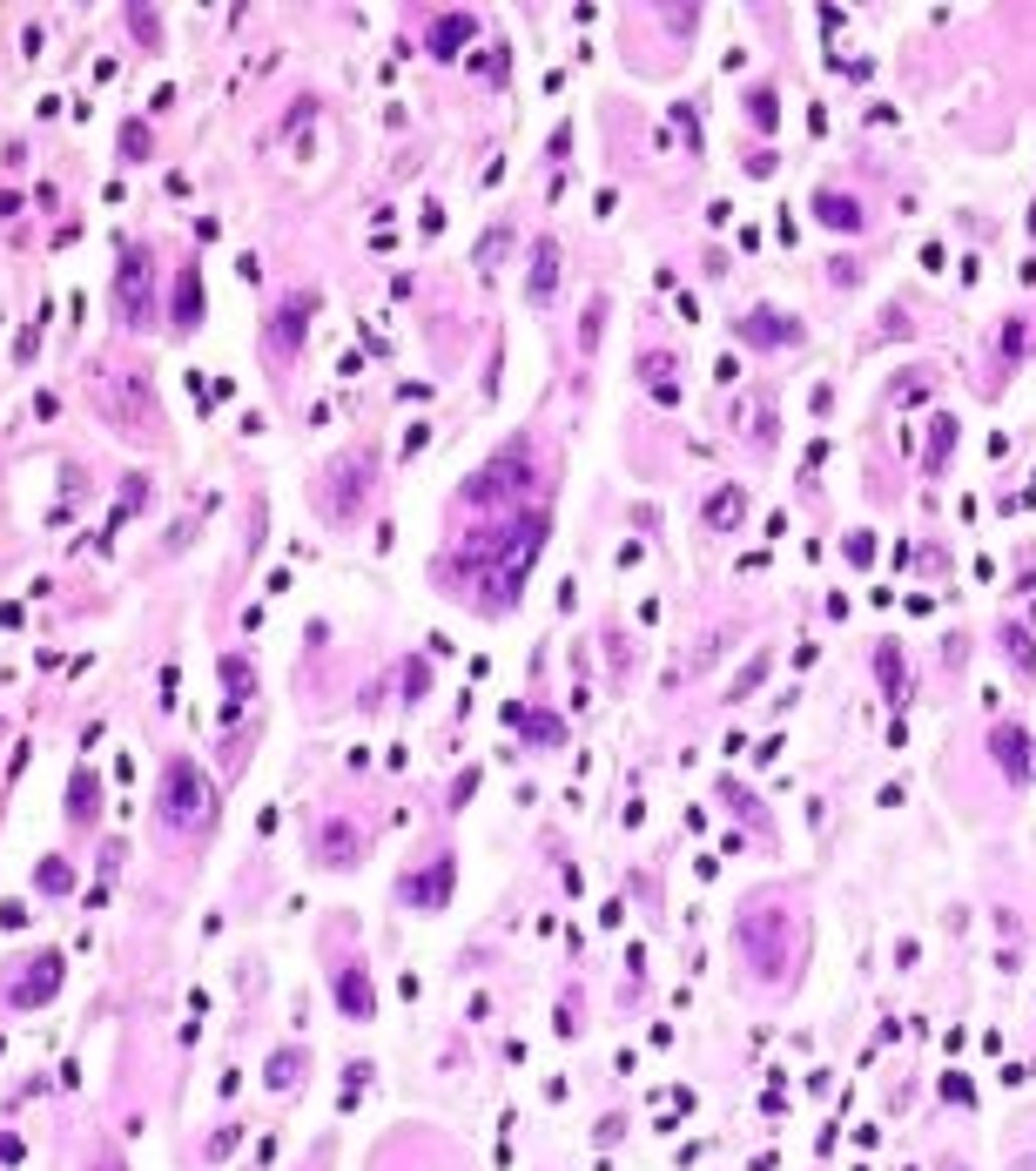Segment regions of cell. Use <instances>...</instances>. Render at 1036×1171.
Instances as JSON below:
<instances>
[{
  "label": "cell",
  "instance_id": "cell-1",
  "mask_svg": "<svg viewBox=\"0 0 1036 1171\" xmlns=\"http://www.w3.org/2000/svg\"><path fill=\"white\" fill-rule=\"evenodd\" d=\"M734 936H741V956L754 963V976H761V983H781V976H794V956H801V923L788 916V902L754 896V902L741 909Z\"/></svg>",
  "mask_w": 1036,
  "mask_h": 1171
},
{
  "label": "cell",
  "instance_id": "cell-2",
  "mask_svg": "<svg viewBox=\"0 0 1036 1171\" xmlns=\"http://www.w3.org/2000/svg\"><path fill=\"white\" fill-rule=\"evenodd\" d=\"M162 822L176 835H196L216 822V788H209V774L196 761H169L162 767Z\"/></svg>",
  "mask_w": 1036,
  "mask_h": 1171
},
{
  "label": "cell",
  "instance_id": "cell-3",
  "mask_svg": "<svg viewBox=\"0 0 1036 1171\" xmlns=\"http://www.w3.org/2000/svg\"><path fill=\"white\" fill-rule=\"evenodd\" d=\"M532 485V472H525V445H512V451H498L492 465L465 485V505H492V498H505V492H525Z\"/></svg>",
  "mask_w": 1036,
  "mask_h": 1171
},
{
  "label": "cell",
  "instance_id": "cell-4",
  "mask_svg": "<svg viewBox=\"0 0 1036 1171\" xmlns=\"http://www.w3.org/2000/svg\"><path fill=\"white\" fill-rule=\"evenodd\" d=\"M525 296H532V310H552V296H559V243H539V249H532Z\"/></svg>",
  "mask_w": 1036,
  "mask_h": 1171
},
{
  "label": "cell",
  "instance_id": "cell-5",
  "mask_svg": "<svg viewBox=\"0 0 1036 1171\" xmlns=\"http://www.w3.org/2000/svg\"><path fill=\"white\" fill-rule=\"evenodd\" d=\"M990 754L1010 767V781H1030L1036 754H1030V734H1023V727H996V734H990Z\"/></svg>",
  "mask_w": 1036,
  "mask_h": 1171
},
{
  "label": "cell",
  "instance_id": "cell-6",
  "mask_svg": "<svg viewBox=\"0 0 1036 1171\" xmlns=\"http://www.w3.org/2000/svg\"><path fill=\"white\" fill-rule=\"evenodd\" d=\"M445 896H451V856H438L425 876H405V902H418V909H438Z\"/></svg>",
  "mask_w": 1036,
  "mask_h": 1171
},
{
  "label": "cell",
  "instance_id": "cell-7",
  "mask_svg": "<svg viewBox=\"0 0 1036 1171\" xmlns=\"http://www.w3.org/2000/svg\"><path fill=\"white\" fill-rule=\"evenodd\" d=\"M303 330H310V303H283V310L270 316V343H276V358H290Z\"/></svg>",
  "mask_w": 1036,
  "mask_h": 1171
},
{
  "label": "cell",
  "instance_id": "cell-8",
  "mask_svg": "<svg viewBox=\"0 0 1036 1171\" xmlns=\"http://www.w3.org/2000/svg\"><path fill=\"white\" fill-rule=\"evenodd\" d=\"M337 1003H343V1016H370V1010H377V996H370V976H363V963H357V969H337Z\"/></svg>",
  "mask_w": 1036,
  "mask_h": 1171
},
{
  "label": "cell",
  "instance_id": "cell-9",
  "mask_svg": "<svg viewBox=\"0 0 1036 1171\" xmlns=\"http://www.w3.org/2000/svg\"><path fill=\"white\" fill-rule=\"evenodd\" d=\"M741 518H747V492H741V485H721V492L707 498V525H721V532H734Z\"/></svg>",
  "mask_w": 1036,
  "mask_h": 1171
},
{
  "label": "cell",
  "instance_id": "cell-10",
  "mask_svg": "<svg viewBox=\"0 0 1036 1171\" xmlns=\"http://www.w3.org/2000/svg\"><path fill=\"white\" fill-rule=\"evenodd\" d=\"M54 983H61V963L41 956V969H27L21 983H14V1003H41V996H54Z\"/></svg>",
  "mask_w": 1036,
  "mask_h": 1171
},
{
  "label": "cell",
  "instance_id": "cell-11",
  "mask_svg": "<svg viewBox=\"0 0 1036 1171\" xmlns=\"http://www.w3.org/2000/svg\"><path fill=\"white\" fill-rule=\"evenodd\" d=\"M357 856H363V835H350L343 822H330V829H323V862L343 869V862H357Z\"/></svg>",
  "mask_w": 1036,
  "mask_h": 1171
},
{
  "label": "cell",
  "instance_id": "cell-12",
  "mask_svg": "<svg viewBox=\"0 0 1036 1171\" xmlns=\"http://www.w3.org/2000/svg\"><path fill=\"white\" fill-rule=\"evenodd\" d=\"M814 216H821L828 229H861V209L848 203V196H834V189L821 196V203H814Z\"/></svg>",
  "mask_w": 1036,
  "mask_h": 1171
},
{
  "label": "cell",
  "instance_id": "cell-13",
  "mask_svg": "<svg viewBox=\"0 0 1036 1171\" xmlns=\"http://www.w3.org/2000/svg\"><path fill=\"white\" fill-rule=\"evenodd\" d=\"M741 337H754V343H794V323H781V316H741Z\"/></svg>",
  "mask_w": 1036,
  "mask_h": 1171
},
{
  "label": "cell",
  "instance_id": "cell-14",
  "mask_svg": "<svg viewBox=\"0 0 1036 1171\" xmlns=\"http://www.w3.org/2000/svg\"><path fill=\"white\" fill-rule=\"evenodd\" d=\"M196 316H203V283H196V270H189V276H182V283H176V323H182V330H189Z\"/></svg>",
  "mask_w": 1036,
  "mask_h": 1171
},
{
  "label": "cell",
  "instance_id": "cell-15",
  "mask_svg": "<svg viewBox=\"0 0 1036 1171\" xmlns=\"http://www.w3.org/2000/svg\"><path fill=\"white\" fill-rule=\"evenodd\" d=\"M996 640H1003V654L1016 660V674H1036V647H1030V633H1023V627H1003Z\"/></svg>",
  "mask_w": 1036,
  "mask_h": 1171
},
{
  "label": "cell",
  "instance_id": "cell-16",
  "mask_svg": "<svg viewBox=\"0 0 1036 1171\" xmlns=\"http://www.w3.org/2000/svg\"><path fill=\"white\" fill-rule=\"evenodd\" d=\"M875 667H881V680H888V694H909V667H901V654H895V647H881V654H875Z\"/></svg>",
  "mask_w": 1036,
  "mask_h": 1171
},
{
  "label": "cell",
  "instance_id": "cell-17",
  "mask_svg": "<svg viewBox=\"0 0 1036 1171\" xmlns=\"http://www.w3.org/2000/svg\"><path fill=\"white\" fill-rule=\"evenodd\" d=\"M458 41H472V21H438L431 47H438V54H458Z\"/></svg>",
  "mask_w": 1036,
  "mask_h": 1171
},
{
  "label": "cell",
  "instance_id": "cell-18",
  "mask_svg": "<svg viewBox=\"0 0 1036 1171\" xmlns=\"http://www.w3.org/2000/svg\"><path fill=\"white\" fill-rule=\"evenodd\" d=\"M767 667H774L767 654H754V660H747V667H741V680H734V700H747V694H754V687L767 680Z\"/></svg>",
  "mask_w": 1036,
  "mask_h": 1171
},
{
  "label": "cell",
  "instance_id": "cell-19",
  "mask_svg": "<svg viewBox=\"0 0 1036 1171\" xmlns=\"http://www.w3.org/2000/svg\"><path fill=\"white\" fill-rule=\"evenodd\" d=\"M747 114H754L761 129H774V88H754V94H747Z\"/></svg>",
  "mask_w": 1036,
  "mask_h": 1171
},
{
  "label": "cell",
  "instance_id": "cell-20",
  "mask_svg": "<svg viewBox=\"0 0 1036 1171\" xmlns=\"http://www.w3.org/2000/svg\"><path fill=\"white\" fill-rule=\"evenodd\" d=\"M599 330H606V303H592V310H586V323H579V343L592 350V343H599Z\"/></svg>",
  "mask_w": 1036,
  "mask_h": 1171
},
{
  "label": "cell",
  "instance_id": "cell-21",
  "mask_svg": "<svg viewBox=\"0 0 1036 1171\" xmlns=\"http://www.w3.org/2000/svg\"><path fill=\"white\" fill-rule=\"evenodd\" d=\"M34 882H41V889H68V862H41V876H34Z\"/></svg>",
  "mask_w": 1036,
  "mask_h": 1171
},
{
  "label": "cell",
  "instance_id": "cell-22",
  "mask_svg": "<svg viewBox=\"0 0 1036 1171\" xmlns=\"http://www.w3.org/2000/svg\"><path fill=\"white\" fill-rule=\"evenodd\" d=\"M121 156H149V129H128V136H121Z\"/></svg>",
  "mask_w": 1036,
  "mask_h": 1171
},
{
  "label": "cell",
  "instance_id": "cell-23",
  "mask_svg": "<svg viewBox=\"0 0 1036 1171\" xmlns=\"http://www.w3.org/2000/svg\"><path fill=\"white\" fill-rule=\"evenodd\" d=\"M88 808H94V781L81 774V781H74V814H88Z\"/></svg>",
  "mask_w": 1036,
  "mask_h": 1171
}]
</instances>
